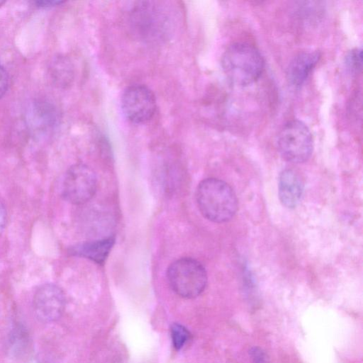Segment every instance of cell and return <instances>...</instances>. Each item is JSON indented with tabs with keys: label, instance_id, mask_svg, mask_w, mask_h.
I'll use <instances>...</instances> for the list:
<instances>
[{
	"label": "cell",
	"instance_id": "d6986e66",
	"mask_svg": "<svg viewBox=\"0 0 363 363\" xmlns=\"http://www.w3.org/2000/svg\"><path fill=\"white\" fill-rule=\"evenodd\" d=\"M4 4H5V1H0V6H1Z\"/></svg>",
	"mask_w": 363,
	"mask_h": 363
},
{
	"label": "cell",
	"instance_id": "7a4b0ae2",
	"mask_svg": "<svg viewBox=\"0 0 363 363\" xmlns=\"http://www.w3.org/2000/svg\"><path fill=\"white\" fill-rule=\"evenodd\" d=\"M196 200L201 214L214 223L230 220L238 210V199L233 189L216 178H208L199 183Z\"/></svg>",
	"mask_w": 363,
	"mask_h": 363
},
{
	"label": "cell",
	"instance_id": "9a60e30c",
	"mask_svg": "<svg viewBox=\"0 0 363 363\" xmlns=\"http://www.w3.org/2000/svg\"><path fill=\"white\" fill-rule=\"evenodd\" d=\"M10 85V77L6 68L0 63V99L7 92Z\"/></svg>",
	"mask_w": 363,
	"mask_h": 363
},
{
	"label": "cell",
	"instance_id": "9c48e42d",
	"mask_svg": "<svg viewBox=\"0 0 363 363\" xmlns=\"http://www.w3.org/2000/svg\"><path fill=\"white\" fill-rule=\"evenodd\" d=\"M320 53L317 50L303 51L297 54L289 62L286 70L289 83L294 86H301L317 65Z\"/></svg>",
	"mask_w": 363,
	"mask_h": 363
},
{
	"label": "cell",
	"instance_id": "e0dca14e",
	"mask_svg": "<svg viewBox=\"0 0 363 363\" xmlns=\"http://www.w3.org/2000/svg\"><path fill=\"white\" fill-rule=\"evenodd\" d=\"M6 210L4 203L0 201V235L3 233L6 223Z\"/></svg>",
	"mask_w": 363,
	"mask_h": 363
},
{
	"label": "cell",
	"instance_id": "8fae6325",
	"mask_svg": "<svg viewBox=\"0 0 363 363\" xmlns=\"http://www.w3.org/2000/svg\"><path fill=\"white\" fill-rule=\"evenodd\" d=\"M114 242V238L109 237L76 245L69 252L73 255L85 257L101 264L107 258Z\"/></svg>",
	"mask_w": 363,
	"mask_h": 363
},
{
	"label": "cell",
	"instance_id": "5bb4252c",
	"mask_svg": "<svg viewBox=\"0 0 363 363\" xmlns=\"http://www.w3.org/2000/svg\"><path fill=\"white\" fill-rule=\"evenodd\" d=\"M345 65L347 69L354 74L362 70V50L361 48L351 50L345 56Z\"/></svg>",
	"mask_w": 363,
	"mask_h": 363
},
{
	"label": "cell",
	"instance_id": "4fadbf2b",
	"mask_svg": "<svg viewBox=\"0 0 363 363\" xmlns=\"http://www.w3.org/2000/svg\"><path fill=\"white\" fill-rule=\"evenodd\" d=\"M171 336L175 349L180 350L189 340L190 333L181 324L174 323L171 327Z\"/></svg>",
	"mask_w": 363,
	"mask_h": 363
},
{
	"label": "cell",
	"instance_id": "8992f818",
	"mask_svg": "<svg viewBox=\"0 0 363 363\" xmlns=\"http://www.w3.org/2000/svg\"><path fill=\"white\" fill-rule=\"evenodd\" d=\"M96 188L97 179L94 170L86 164H76L65 172L61 193L67 201L80 205L94 196Z\"/></svg>",
	"mask_w": 363,
	"mask_h": 363
},
{
	"label": "cell",
	"instance_id": "6da1fadb",
	"mask_svg": "<svg viewBox=\"0 0 363 363\" xmlns=\"http://www.w3.org/2000/svg\"><path fill=\"white\" fill-rule=\"evenodd\" d=\"M221 67L231 84L245 86L259 79L264 70V61L255 46L238 42L228 46L223 52Z\"/></svg>",
	"mask_w": 363,
	"mask_h": 363
},
{
	"label": "cell",
	"instance_id": "ac0fdd59",
	"mask_svg": "<svg viewBox=\"0 0 363 363\" xmlns=\"http://www.w3.org/2000/svg\"><path fill=\"white\" fill-rule=\"evenodd\" d=\"M62 1H36L33 2L38 7H50L60 5L63 4Z\"/></svg>",
	"mask_w": 363,
	"mask_h": 363
},
{
	"label": "cell",
	"instance_id": "ba28073f",
	"mask_svg": "<svg viewBox=\"0 0 363 363\" xmlns=\"http://www.w3.org/2000/svg\"><path fill=\"white\" fill-rule=\"evenodd\" d=\"M66 298L57 285L47 283L39 286L33 296V307L35 316L43 323H52L62 315Z\"/></svg>",
	"mask_w": 363,
	"mask_h": 363
},
{
	"label": "cell",
	"instance_id": "277c9868",
	"mask_svg": "<svg viewBox=\"0 0 363 363\" xmlns=\"http://www.w3.org/2000/svg\"><path fill=\"white\" fill-rule=\"evenodd\" d=\"M167 278L171 289L186 298L200 295L208 280L204 267L189 257L181 258L172 263L167 269Z\"/></svg>",
	"mask_w": 363,
	"mask_h": 363
},
{
	"label": "cell",
	"instance_id": "5b68a950",
	"mask_svg": "<svg viewBox=\"0 0 363 363\" xmlns=\"http://www.w3.org/2000/svg\"><path fill=\"white\" fill-rule=\"evenodd\" d=\"M276 144L281 156L294 163L307 161L313 149L310 129L303 121L297 119L284 124L277 136Z\"/></svg>",
	"mask_w": 363,
	"mask_h": 363
},
{
	"label": "cell",
	"instance_id": "3957f363",
	"mask_svg": "<svg viewBox=\"0 0 363 363\" xmlns=\"http://www.w3.org/2000/svg\"><path fill=\"white\" fill-rule=\"evenodd\" d=\"M167 5L160 1H139L131 9L130 19L133 32L142 40H164L173 28L174 17Z\"/></svg>",
	"mask_w": 363,
	"mask_h": 363
},
{
	"label": "cell",
	"instance_id": "30bf717a",
	"mask_svg": "<svg viewBox=\"0 0 363 363\" xmlns=\"http://www.w3.org/2000/svg\"><path fill=\"white\" fill-rule=\"evenodd\" d=\"M303 182L294 170H283L279 177V197L281 203L289 208L296 207L303 193Z\"/></svg>",
	"mask_w": 363,
	"mask_h": 363
},
{
	"label": "cell",
	"instance_id": "52a82bcc",
	"mask_svg": "<svg viewBox=\"0 0 363 363\" xmlns=\"http://www.w3.org/2000/svg\"><path fill=\"white\" fill-rule=\"evenodd\" d=\"M121 109L125 118L135 124L150 121L156 111L153 92L143 84H133L125 89L121 96Z\"/></svg>",
	"mask_w": 363,
	"mask_h": 363
},
{
	"label": "cell",
	"instance_id": "7c38bea8",
	"mask_svg": "<svg viewBox=\"0 0 363 363\" xmlns=\"http://www.w3.org/2000/svg\"><path fill=\"white\" fill-rule=\"evenodd\" d=\"M50 73L53 82L62 87L69 85L74 77L72 65L64 57H57L52 60L50 66Z\"/></svg>",
	"mask_w": 363,
	"mask_h": 363
},
{
	"label": "cell",
	"instance_id": "2e32d148",
	"mask_svg": "<svg viewBox=\"0 0 363 363\" xmlns=\"http://www.w3.org/2000/svg\"><path fill=\"white\" fill-rule=\"evenodd\" d=\"M250 355L252 363H269L267 354L260 347H252L250 351Z\"/></svg>",
	"mask_w": 363,
	"mask_h": 363
}]
</instances>
